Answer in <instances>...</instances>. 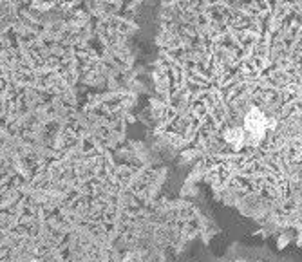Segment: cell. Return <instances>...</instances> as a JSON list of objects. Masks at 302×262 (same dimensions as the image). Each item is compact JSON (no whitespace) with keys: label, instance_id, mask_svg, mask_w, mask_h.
<instances>
[{"label":"cell","instance_id":"277c9868","mask_svg":"<svg viewBox=\"0 0 302 262\" xmlns=\"http://www.w3.org/2000/svg\"><path fill=\"white\" fill-rule=\"evenodd\" d=\"M111 2H118V0H111Z\"/></svg>","mask_w":302,"mask_h":262},{"label":"cell","instance_id":"7a4b0ae2","mask_svg":"<svg viewBox=\"0 0 302 262\" xmlns=\"http://www.w3.org/2000/svg\"><path fill=\"white\" fill-rule=\"evenodd\" d=\"M224 138H226V141L232 143L234 146H239L241 143H242V140H244V134H242L241 128H230L228 132L224 134Z\"/></svg>","mask_w":302,"mask_h":262},{"label":"cell","instance_id":"6da1fadb","mask_svg":"<svg viewBox=\"0 0 302 262\" xmlns=\"http://www.w3.org/2000/svg\"><path fill=\"white\" fill-rule=\"evenodd\" d=\"M244 125H246L248 132L252 134L253 141H259L264 136V132H266V117H264V114L259 109H252V111L248 112Z\"/></svg>","mask_w":302,"mask_h":262},{"label":"cell","instance_id":"3957f363","mask_svg":"<svg viewBox=\"0 0 302 262\" xmlns=\"http://www.w3.org/2000/svg\"><path fill=\"white\" fill-rule=\"evenodd\" d=\"M55 4V0H34V6L40 7V9H47Z\"/></svg>","mask_w":302,"mask_h":262}]
</instances>
